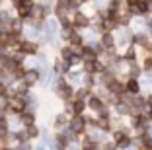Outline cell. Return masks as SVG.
Segmentation results:
<instances>
[{
  "label": "cell",
  "mask_w": 152,
  "mask_h": 150,
  "mask_svg": "<svg viewBox=\"0 0 152 150\" xmlns=\"http://www.w3.org/2000/svg\"><path fill=\"white\" fill-rule=\"evenodd\" d=\"M131 140H133V138L129 137V132H127L125 129H119V131H115V135H113V144H115L117 148H129Z\"/></svg>",
  "instance_id": "1"
},
{
  "label": "cell",
  "mask_w": 152,
  "mask_h": 150,
  "mask_svg": "<svg viewBox=\"0 0 152 150\" xmlns=\"http://www.w3.org/2000/svg\"><path fill=\"white\" fill-rule=\"evenodd\" d=\"M86 127H88V123H86V117H82V115H76V117H72V119L68 121V129H70L74 135H82V132L86 131Z\"/></svg>",
  "instance_id": "2"
},
{
  "label": "cell",
  "mask_w": 152,
  "mask_h": 150,
  "mask_svg": "<svg viewBox=\"0 0 152 150\" xmlns=\"http://www.w3.org/2000/svg\"><path fill=\"white\" fill-rule=\"evenodd\" d=\"M26 107H27V102L23 100V97H20V96H12L10 97V107L8 109L12 111L14 115H22L23 111H26Z\"/></svg>",
  "instance_id": "3"
},
{
  "label": "cell",
  "mask_w": 152,
  "mask_h": 150,
  "mask_svg": "<svg viewBox=\"0 0 152 150\" xmlns=\"http://www.w3.org/2000/svg\"><path fill=\"white\" fill-rule=\"evenodd\" d=\"M57 94H58L61 100H64V102H72V100H74V88L66 84V80H64L61 86H57Z\"/></svg>",
  "instance_id": "4"
},
{
  "label": "cell",
  "mask_w": 152,
  "mask_h": 150,
  "mask_svg": "<svg viewBox=\"0 0 152 150\" xmlns=\"http://www.w3.org/2000/svg\"><path fill=\"white\" fill-rule=\"evenodd\" d=\"M72 26H74V29H88L90 27V18L86 16V14H82V12H76L74 18H72Z\"/></svg>",
  "instance_id": "5"
},
{
  "label": "cell",
  "mask_w": 152,
  "mask_h": 150,
  "mask_svg": "<svg viewBox=\"0 0 152 150\" xmlns=\"http://www.w3.org/2000/svg\"><path fill=\"white\" fill-rule=\"evenodd\" d=\"M20 53H23L27 57V55H37V51H39V45L35 43V41H29V39H23L22 45H20L18 49Z\"/></svg>",
  "instance_id": "6"
},
{
  "label": "cell",
  "mask_w": 152,
  "mask_h": 150,
  "mask_svg": "<svg viewBox=\"0 0 152 150\" xmlns=\"http://www.w3.org/2000/svg\"><path fill=\"white\" fill-rule=\"evenodd\" d=\"M133 45L134 47H142V49H148L150 47V39H148L146 31H139L133 35Z\"/></svg>",
  "instance_id": "7"
},
{
  "label": "cell",
  "mask_w": 152,
  "mask_h": 150,
  "mask_svg": "<svg viewBox=\"0 0 152 150\" xmlns=\"http://www.w3.org/2000/svg\"><path fill=\"white\" fill-rule=\"evenodd\" d=\"M41 80V74H39V70L37 68H31V70H27L26 72V78H23V84L29 88V86H33V84H37Z\"/></svg>",
  "instance_id": "8"
},
{
  "label": "cell",
  "mask_w": 152,
  "mask_h": 150,
  "mask_svg": "<svg viewBox=\"0 0 152 150\" xmlns=\"http://www.w3.org/2000/svg\"><path fill=\"white\" fill-rule=\"evenodd\" d=\"M140 92V82L134 78H129L125 82V94H129V96H139Z\"/></svg>",
  "instance_id": "9"
},
{
  "label": "cell",
  "mask_w": 152,
  "mask_h": 150,
  "mask_svg": "<svg viewBox=\"0 0 152 150\" xmlns=\"http://www.w3.org/2000/svg\"><path fill=\"white\" fill-rule=\"evenodd\" d=\"M99 43H102V47L105 49V51H115L117 41H115V37H113L111 33H103L102 39H99Z\"/></svg>",
  "instance_id": "10"
},
{
  "label": "cell",
  "mask_w": 152,
  "mask_h": 150,
  "mask_svg": "<svg viewBox=\"0 0 152 150\" xmlns=\"http://www.w3.org/2000/svg\"><path fill=\"white\" fill-rule=\"evenodd\" d=\"M66 76H68V78H66V84L74 88V84H82V82H84V76H86V74H82V72H74V70H70Z\"/></svg>",
  "instance_id": "11"
},
{
  "label": "cell",
  "mask_w": 152,
  "mask_h": 150,
  "mask_svg": "<svg viewBox=\"0 0 152 150\" xmlns=\"http://www.w3.org/2000/svg\"><path fill=\"white\" fill-rule=\"evenodd\" d=\"M53 72L55 74H68V72H70V64H68L66 61H63V59H58L57 62H55V68H53Z\"/></svg>",
  "instance_id": "12"
},
{
  "label": "cell",
  "mask_w": 152,
  "mask_h": 150,
  "mask_svg": "<svg viewBox=\"0 0 152 150\" xmlns=\"http://www.w3.org/2000/svg\"><path fill=\"white\" fill-rule=\"evenodd\" d=\"M88 107H90L92 111H98V113H99V111H102L105 105H103V100H102V97L90 96V97H88Z\"/></svg>",
  "instance_id": "13"
},
{
  "label": "cell",
  "mask_w": 152,
  "mask_h": 150,
  "mask_svg": "<svg viewBox=\"0 0 152 150\" xmlns=\"http://www.w3.org/2000/svg\"><path fill=\"white\" fill-rule=\"evenodd\" d=\"M55 127H57V129H66L68 127V117H66V113H58L57 117H55Z\"/></svg>",
  "instance_id": "14"
},
{
  "label": "cell",
  "mask_w": 152,
  "mask_h": 150,
  "mask_svg": "<svg viewBox=\"0 0 152 150\" xmlns=\"http://www.w3.org/2000/svg\"><path fill=\"white\" fill-rule=\"evenodd\" d=\"M115 111L119 115H131V103L129 102H119V103H115Z\"/></svg>",
  "instance_id": "15"
},
{
  "label": "cell",
  "mask_w": 152,
  "mask_h": 150,
  "mask_svg": "<svg viewBox=\"0 0 152 150\" xmlns=\"http://www.w3.org/2000/svg\"><path fill=\"white\" fill-rule=\"evenodd\" d=\"M84 107H86L84 102H78V100H72V102H70V109H72V113H74V117H76V115H82Z\"/></svg>",
  "instance_id": "16"
},
{
  "label": "cell",
  "mask_w": 152,
  "mask_h": 150,
  "mask_svg": "<svg viewBox=\"0 0 152 150\" xmlns=\"http://www.w3.org/2000/svg\"><path fill=\"white\" fill-rule=\"evenodd\" d=\"M88 96H94V94L90 92L86 86H82V88H78L74 92V100H78V102H84V97H88Z\"/></svg>",
  "instance_id": "17"
},
{
  "label": "cell",
  "mask_w": 152,
  "mask_h": 150,
  "mask_svg": "<svg viewBox=\"0 0 152 150\" xmlns=\"http://www.w3.org/2000/svg\"><path fill=\"white\" fill-rule=\"evenodd\" d=\"M140 72H142V68H140L137 62H131L129 64V78H134V80H139V76H140Z\"/></svg>",
  "instance_id": "18"
},
{
  "label": "cell",
  "mask_w": 152,
  "mask_h": 150,
  "mask_svg": "<svg viewBox=\"0 0 152 150\" xmlns=\"http://www.w3.org/2000/svg\"><path fill=\"white\" fill-rule=\"evenodd\" d=\"M23 131H26L27 138H35V137H39V129H37V125H29V127H26Z\"/></svg>",
  "instance_id": "19"
},
{
  "label": "cell",
  "mask_w": 152,
  "mask_h": 150,
  "mask_svg": "<svg viewBox=\"0 0 152 150\" xmlns=\"http://www.w3.org/2000/svg\"><path fill=\"white\" fill-rule=\"evenodd\" d=\"M10 107V96H0V111H6Z\"/></svg>",
  "instance_id": "20"
},
{
  "label": "cell",
  "mask_w": 152,
  "mask_h": 150,
  "mask_svg": "<svg viewBox=\"0 0 152 150\" xmlns=\"http://www.w3.org/2000/svg\"><path fill=\"white\" fill-rule=\"evenodd\" d=\"M142 68H144L146 72H150V70H152V57L144 59V62H142Z\"/></svg>",
  "instance_id": "21"
},
{
  "label": "cell",
  "mask_w": 152,
  "mask_h": 150,
  "mask_svg": "<svg viewBox=\"0 0 152 150\" xmlns=\"http://www.w3.org/2000/svg\"><path fill=\"white\" fill-rule=\"evenodd\" d=\"M16 150H33V148H31L29 142H22V144H18V148H16Z\"/></svg>",
  "instance_id": "22"
},
{
  "label": "cell",
  "mask_w": 152,
  "mask_h": 150,
  "mask_svg": "<svg viewBox=\"0 0 152 150\" xmlns=\"http://www.w3.org/2000/svg\"><path fill=\"white\" fill-rule=\"evenodd\" d=\"M148 84H152V70L148 72Z\"/></svg>",
  "instance_id": "23"
},
{
  "label": "cell",
  "mask_w": 152,
  "mask_h": 150,
  "mask_svg": "<svg viewBox=\"0 0 152 150\" xmlns=\"http://www.w3.org/2000/svg\"><path fill=\"white\" fill-rule=\"evenodd\" d=\"M35 150H45V144H39V146H37Z\"/></svg>",
  "instance_id": "24"
},
{
  "label": "cell",
  "mask_w": 152,
  "mask_h": 150,
  "mask_svg": "<svg viewBox=\"0 0 152 150\" xmlns=\"http://www.w3.org/2000/svg\"><path fill=\"white\" fill-rule=\"evenodd\" d=\"M0 150H14V148H0Z\"/></svg>",
  "instance_id": "25"
}]
</instances>
